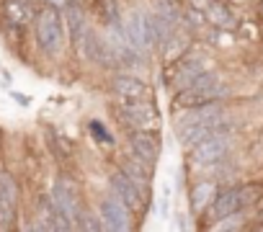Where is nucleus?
<instances>
[{
    "instance_id": "obj_1",
    "label": "nucleus",
    "mask_w": 263,
    "mask_h": 232,
    "mask_svg": "<svg viewBox=\"0 0 263 232\" xmlns=\"http://www.w3.org/2000/svg\"><path fill=\"white\" fill-rule=\"evenodd\" d=\"M31 31H34V42H36L39 52H42L47 60L62 57V52L70 47L65 16H62V8H57V6L39 3V6H36L34 24H31Z\"/></svg>"
},
{
    "instance_id": "obj_2",
    "label": "nucleus",
    "mask_w": 263,
    "mask_h": 232,
    "mask_svg": "<svg viewBox=\"0 0 263 232\" xmlns=\"http://www.w3.org/2000/svg\"><path fill=\"white\" fill-rule=\"evenodd\" d=\"M230 98H232V88L227 85L224 75L219 70L209 67L186 90L171 95V108L181 111V108H191V106H201V103H212V101H230Z\"/></svg>"
},
{
    "instance_id": "obj_3",
    "label": "nucleus",
    "mask_w": 263,
    "mask_h": 232,
    "mask_svg": "<svg viewBox=\"0 0 263 232\" xmlns=\"http://www.w3.org/2000/svg\"><path fill=\"white\" fill-rule=\"evenodd\" d=\"M114 116L124 127V132L126 129L153 132V134L163 132V116H160V108L153 95L135 98V101H114Z\"/></svg>"
},
{
    "instance_id": "obj_4",
    "label": "nucleus",
    "mask_w": 263,
    "mask_h": 232,
    "mask_svg": "<svg viewBox=\"0 0 263 232\" xmlns=\"http://www.w3.org/2000/svg\"><path fill=\"white\" fill-rule=\"evenodd\" d=\"M260 196H263V183H255V181H250V183H235V186H222L204 217L212 224V222H217V219H222L227 214L250 211V206Z\"/></svg>"
},
{
    "instance_id": "obj_5",
    "label": "nucleus",
    "mask_w": 263,
    "mask_h": 232,
    "mask_svg": "<svg viewBox=\"0 0 263 232\" xmlns=\"http://www.w3.org/2000/svg\"><path fill=\"white\" fill-rule=\"evenodd\" d=\"M212 65H209V60H206V54H199V52H189V54H183L178 62H173V65H168L165 67V85H168V90H171V95L173 93H181V90H186L201 72H206Z\"/></svg>"
},
{
    "instance_id": "obj_6",
    "label": "nucleus",
    "mask_w": 263,
    "mask_h": 232,
    "mask_svg": "<svg viewBox=\"0 0 263 232\" xmlns=\"http://www.w3.org/2000/svg\"><path fill=\"white\" fill-rule=\"evenodd\" d=\"M52 201L57 206V211L70 222L72 229H78V219L83 214V196H80V186L72 176L67 173H60L54 178V186H52Z\"/></svg>"
},
{
    "instance_id": "obj_7",
    "label": "nucleus",
    "mask_w": 263,
    "mask_h": 232,
    "mask_svg": "<svg viewBox=\"0 0 263 232\" xmlns=\"http://www.w3.org/2000/svg\"><path fill=\"white\" fill-rule=\"evenodd\" d=\"M232 152H235V132H224V134H214V137H206V140L196 142L189 150V163L194 168L214 165V163L227 160Z\"/></svg>"
},
{
    "instance_id": "obj_8",
    "label": "nucleus",
    "mask_w": 263,
    "mask_h": 232,
    "mask_svg": "<svg viewBox=\"0 0 263 232\" xmlns=\"http://www.w3.org/2000/svg\"><path fill=\"white\" fill-rule=\"evenodd\" d=\"M108 191L116 194L135 214H145L147 211V204H150V188L140 186L135 178H129L124 170H111L108 176Z\"/></svg>"
},
{
    "instance_id": "obj_9",
    "label": "nucleus",
    "mask_w": 263,
    "mask_h": 232,
    "mask_svg": "<svg viewBox=\"0 0 263 232\" xmlns=\"http://www.w3.org/2000/svg\"><path fill=\"white\" fill-rule=\"evenodd\" d=\"M98 217L103 222V229L108 232H129L135 229V219H137V214L111 191H106L98 199Z\"/></svg>"
},
{
    "instance_id": "obj_10",
    "label": "nucleus",
    "mask_w": 263,
    "mask_h": 232,
    "mask_svg": "<svg viewBox=\"0 0 263 232\" xmlns=\"http://www.w3.org/2000/svg\"><path fill=\"white\" fill-rule=\"evenodd\" d=\"M18 206H21V188L6 168H0V232L16 229Z\"/></svg>"
},
{
    "instance_id": "obj_11",
    "label": "nucleus",
    "mask_w": 263,
    "mask_h": 232,
    "mask_svg": "<svg viewBox=\"0 0 263 232\" xmlns=\"http://www.w3.org/2000/svg\"><path fill=\"white\" fill-rule=\"evenodd\" d=\"M124 26H126V36H129V44L135 47L137 52L142 54H153L158 52L155 49V42H153V34H150V24H147V11L145 8H132L126 16H124Z\"/></svg>"
},
{
    "instance_id": "obj_12",
    "label": "nucleus",
    "mask_w": 263,
    "mask_h": 232,
    "mask_svg": "<svg viewBox=\"0 0 263 232\" xmlns=\"http://www.w3.org/2000/svg\"><path fill=\"white\" fill-rule=\"evenodd\" d=\"M126 152L140 158L142 163L147 165H158L160 163V155H163V142H160V134H153V132H135V129H126Z\"/></svg>"
},
{
    "instance_id": "obj_13",
    "label": "nucleus",
    "mask_w": 263,
    "mask_h": 232,
    "mask_svg": "<svg viewBox=\"0 0 263 232\" xmlns=\"http://www.w3.org/2000/svg\"><path fill=\"white\" fill-rule=\"evenodd\" d=\"M108 93L114 101H135V98H147L153 95V88L147 80L140 75H129V72H114L108 78Z\"/></svg>"
},
{
    "instance_id": "obj_14",
    "label": "nucleus",
    "mask_w": 263,
    "mask_h": 232,
    "mask_svg": "<svg viewBox=\"0 0 263 232\" xmlns=\"http://www.w3.org/2000/svg\"><path fill=\"white\" fill-rule=\"evenodd\" d=\"M194 44H196V36H194L191 31H186L183 26H178V29L173 31V36L158 49V52H160V65L168 67V65L178 62L183 54H189V52L194 49Z\"/></svg>"
},
{
    "instance_id": "obj_15",
    "label": "nucleus",
    "mask_w": 263,
    "mask_h": 232,
    "mask_svg": "<svg viewBox=\"0 0 263 232\" xmlns=\"http://www.w3.org/2000/svg\"><path fill=\"white\" fill-rule=\"evenodd\" d=\"M217 194H219V181L217 178H209V176L199 178L191 186V191H189V209H191V214L194 217H204Z\"/></svg>"
},
{
    "instance_id": "obj_16",
    "label": "nucleus",
    "mask_w": 263,
    "mask_h": 232,
    "mask_svg": "<svg viewBox=\"0 0 263 232\" xmlns=\"http://www.w3.org/2000/svg\"><path fill=\"white\" fill-rule=\"evenodd\" d=\"M62 16H65V26H67V39H70V47L75 49L78 42L83 39V34L88 31L90 21H88V11L85 6L80 3H67L62 8Z\"/></svg>"
},
{
    "instance_id": "obj_17",
    "label": "nucleus",
    "mask_w": 263,
    "mask_h": 232,
    "mask_svg": "<svg viewBox=\"0 0 263 232\" xmlns=\"http://www.w3.org/2000/svg\"><path fill=\"white\" fill-rule=\"evenodd\" d=\"M116 168H119V170H124L129 178H135V181H137L140 186H145V188H150V186H153V181H155V168H153V165H147V163H142V160H140V158H135V155H129V152L119 155Z\"/></svg>"
},
{
    "instance_id": "obj_18",
    "label": "nucleus",
    "mask_w": 263,
    "mask_h": 232,
    "mask_svg": "<svg viewBox=\"0 0 263 232\" xmlns=\"http://www.w3.org/2000/svg\"><path fill=\"white\" fill-rule=\"evenodd\" d=\"M206 13V21L212 29H222V31H235L237 26V13L232 11V6L227 3V0H214V3L204 11Z\"/></svg>"
},
{
    "instance_id": "obj_19",
    "label": "nucleus",
    "mask_w": 263,
    "mask_h": 232,
    "mask_svg": "<svg viewBox=\"0 0 263 232\" xmlns=\"http://www.w3.org/2000/svg\"><path fill=\"white\" fill-rule=\"evenodd\" d=\"M181 26L186 31H191L194 36H199V34H204L209 29V21H206V13L201 8H196L191 3H183V8H181Z\"/></svg>"
},
{
    "instance_id": "obj_20",
    "label": "nucleus",
    "mask_w": 263,
    "mask_h": 232,
    "mask_svg": "<svg viewBox=\"0 0 263 232\" xmlns=\"http://www.w3.org/2000/svg\"><path fill=\"white\" fill-rule=\"evenodd\" d=\"M248 219H250V217H245V211H235V214H227V217H222V219H217V222H212V224H206V227H209V229L240 232V229L248 227Z\"/></svg>"
},
{
    "instance_id": "obj_21",
    "label": "nucleus",
    "mask_w": 263,
    "mask_h": 232,
    "mask_svg": "<svg viewBox=\"0 0 263 232\" xmlns=\"http://www.w3.org/2000/svg\"><path fill=\"white\" fill-rule=\"evenodd\" d=\"M235 39H242V42H260V26L253 21V18H237V26H235Z\"/></svg>"
},
{
    "instance_id": "obj_22",
    "label": "nucleus",
    "mask_w": 263,
    "mask_h": 232,
    "mask_svg": "<svg viewBox=\"0 0 263 232\" xmlns=\"http://www.w3.org/2000/svg\"><path fill=\"white\" fill-rule=\"evenodd\" d=\"M88 132H90V137H93L98 145H106V147H114V145H116V137L111 134V129H108L101 119H90V122H88Z\"/></svg>"
},
{
    "instance_id": "obj_23",
    "label": "nucleus",
    "mask_w": 263,
    "mask_h": 232,
    "mask_svg": "<svg viewBox=\"0 0 263 232\" xmlns=\"http://www.w3.org/2000/svg\"><path fill=\"white\" fill-rule=\"evenodd\" d=\"M49 145H52V152H57V158H70L72 155V142L60 132H49Z\"/></svg>"
},
{
    "instance_id": "obj_24",
    "label": "nucleus",
    "mask_w": 263,
    "mask_h": 232,
    "mask_svg": "<svg viewBox=\"0 0 263 232\" xmlns=\"http://www.w3.org/2000/svg\"><path fill=\"white\" fill-rule=\"evenodd\" d=\"M78 229H88V232H101L103 229V222L98 217V209L90 211V209H83L80 219H78Z\"/></svg>"
},
{
    "instance_id": "obj_25",
    "label": "nucleus",
    "mask_w": 263,
    "mask_h": 232,
    "mask_svg": "<svg viewBox=\"0 0 263 232\" xmlns=\"http://www.w3.org/2000/svg\"><path fill=\"white\" fill-rule=\"evenodd\" d=\"M11 98H13L18 106H29V103H31V98H26V95H24V93H18V90H11Z\"/></svg>"
},
{
    "instance_id": "obj_26",
    "label": "nucleus",
    "mask_w": 263,
    "mask_h": 232,
    "mask_svg": "<svg viewBox=\"0 0 263 232\" xmlns=\"http://www.w3.org/2000/svg\"><path fill=\"white\" fill-rule=\"evenodd\" d=\"M186 3H191V6H196V8H201V11H206L214 0H186Z\"/></svg>"
},
{
    "instance_id": "obj_27",
    "label": "nucleus",
    "mask_w": 263,
    "mask_h": 232,
    "mask_svg": "<svg viewBox=\"0 0 263 232\" xmlns=\"http://www.w3.org/2000/svg\"><path fill=\"white\" fill-rule=\"evenodd\" d=\"M227 3H230L232 8H245V6H253L255 0H227Z\"/></svg>"
},
{
    "instance_id": "obj_28",
    "label": "nucleus",
    "mask_w": 263,
    "mask_h": 232,
    "mask_svg": "<svg viewBox=\"0 0 263 232\" xmlns=\"http://www.w3.org/2000/svg\"><path fill=\"white\" fill-rule=\"evenodd\" d=\"M39 3H49V6H57V8H65L67 0H39Z\"/></svg>"
},
{
    "instance_id": "obj_29",
    "label": "nucleus",
    "mask_w": 263,
    "mask_h": 232,
    "mask_svg": "<svg viewBox=\"0 0 263 232\" xmlns=\"http://www.w3.org/2000/svg\"><path fill=\"white\" fill-rule=\"evenodd\" d=\"M255 11H258V18L263 21V0H255Z\"/></svg>"
},
{
    "instance_id": "obj_30",
    "label": "nucleus",
    "mask_w": 263,
    "mask_h": 232,
    "mask_svg": "<svg viewBox=\"0 0 263 232\" xmlns=\"http://www.w3.org/2000/svg\"><path fill=\"white\" fill-rule=\"evenodd\" d=\"M67 3H80V6H85V0H67Z\"/></svg>"
},
{
    "instance_id": "obj_31",
    "label": "nucleus",
    "mask_w": 263,
    "mask_h": 232,
    "mask_svg": "<svg viewBox=\"0 0 263 232\" xmlns=\"http://www.w3.org/2000/svg\"><path fill=\"white\" fill-rule=\"evenodd\" d=\"M178 3H186V0H178Z\"/></svg>"
}]
</instances>
